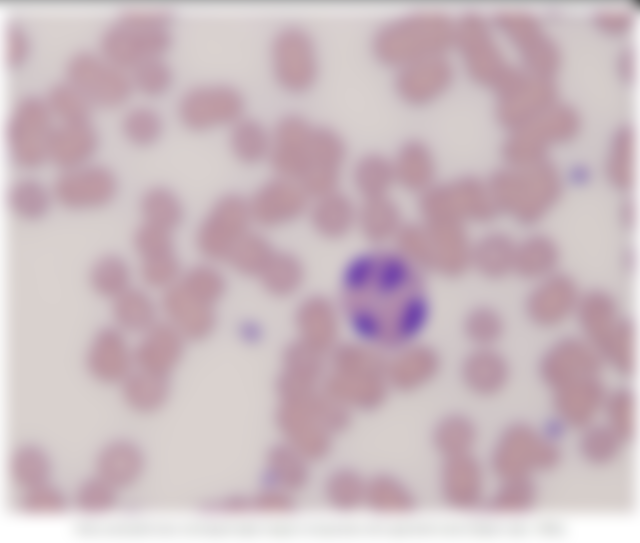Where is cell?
<instances>
[{"instance_id":"484cf974","label":"cell","mask_w":640,"mask_h":543,"mask_svg":"<svg viewBox=\"0 0 640 543\" xmlns=\"http://www.w3.org/2000/svg\"><path fill=\"white\" fill-rule=\"evenodd\" d=\"M272 134L263 123L243 116L231 125L229 146L235 158L246 165L269 159Z\"/></svg>"},{"instance_id":"ee69618b","label":"cell","mask_w":640,"mask_h":543,"mask_svg":"<svg viewBox=\"0 0 640 543\" xmlns=\"http://www.w3.org/2000/svg\"><path fill=\"white\" fill-rule=\"evenodd\" d=\"M181 265L175 252L141 260L142 281L154 289L166 290L181 277Z\"/></svg>"},{"instance_id":"d6a6232c","label":"cell","mask_w":640,"mask_h":543,"mask_svg":"<svg viewBox=\"0 0 640 543\" xmlns=\"http://www.w3.org/2000/svg\"><path fill=\"white\" fill-rule=\"evenodd\" d=\"M88 278L96 294L111 300L131 286L130 267L122 257L115 254L98 258L92 264Z\"/></svg>"},{"instance_id":"277c9868","label":"cell","mask_w":640,"mask_h":543,"mask_svg":"<svg viewBox=\"0 0 640 543\" xmlns=\"http://www.w3.org/2000/svg\"><path fill=\"white\" fill-rule=\"evenodd\" d=\"M64 77L91 106L115 108L124 103L133 89L128 73L101 55L80 49L64 63Z\"/></svg>"},{"instance_id":"e0dca14e","label":"cell","mask_w":640,"mask_h":543,"mask_svg":"<svg viewBox=\"0 0 640 543\" xmlns=\"http://www.w3.org/2000/svg\"><path fill=\"white\" fill-rule=\"evenodd\" d=\"M97 146V134L88 122L51 126L45 142V157L61 171L84 164Z\"/></svg>"},{"instance_id":"d6986e66","label":"cell","mask_w":640,"mask_h":543,"mask_svg":"<svg viewBox=\"0 0 640 543\" xmlns=\"http://www.w3.org/2000/svg\"><path fill=\"white\" fill-rule=\"evenodd\" d=\"M450 78L449 64L441 55L433 56L398 68L395 90L404 101L419 104L442 92Z\"/></svg>"},{"instance_id":"e575fe53","label":"cell","mask_w":640,"mask_h":543,"mask_svg":"<svg viewBox=\"0 0 640 543\" xmlns=\"http://www.w3.org/2000/svg\"><path fill=\"white\" fill-rule=\"evenodd\" d=\"M50 471L49 458L41 448L35 445H22L12 454L11 477L24 490L47 483Z\"/></svg>"},{"instance_id":"8d00e7d4","label":"cell","mask_w":640,"mask_h":543,"mask_svg":"<svg viewBox=\"0 0 640 543\" xmlns=\"http://www.w3.org/2000/svg\"><path fill=\"white\" fill-rule=\"evenodd\" d=\"M120 129L132 144L148 146L160 137L163 121L155 109L145 105H136L123 113L120 119Z\"/></svg>"},{"instance_id":"cb8c5ba5","label":"cell","mask_w":640,"mask_h":543,"mask_svg":"<svg viewBox=\"0 0 640 543\" xmlns=\"http://www.w3.org/2000/svg\"><path fill=\"white\" fill-rule=\"evenodd\" d=\"M142 456L129 441L115 440L106 444L98 453L96 475L118 489L133 484L142 470Z\"/></svg>"},{"instance_id":"f1b7e54d","label":"cell","mask_w":640,"mask_h":543,"mask_svg":"<svg viewBox=\"0 0 640 543\" xmlns=\"http://www.w3.org/2000/svg\"><path fill=\"white\" fill-rule=\"evenodd\" d=\"M352 181L363 200L388 196L396 184L392 159L375 152L362 155L353 167Z\"/></svg>"},{"instance_id":"b9f144b4","label":"cell","mask_w":640,"mask_h":543,"mask_svg":"<svg viewBox=\"0 0 640 543\" xmlns=\"http://www.w3.org/2000/svg\"><path fill=\"white\" fill-rule=\"evenodd\" d=\"M74 500L79 510L87 513H100L115 506L117 489L96 475L79 485Z\"/></svg>"},{"instance_id":"836d02e7","label":"cell","mask_w":640,"mask_h":543,"mask_svg":"<svg viewBox=\"0 0 640 543\" xmlns=\"http://www.w3.org/2000/svg\"><path fill=\"white\" fill-rule=\"evenodd\" d=\"M43 101L49 113L61 123L88 122L91 105L69 82L57 81L48 86Z\"/></svg>"},{"instance_id":"60d3db41","label":"cell","mask_w":640,"mask_h":543,"mask_svg":"<svg viewBox=\"0 0 640 543\" xmlns=\"http://www.w3.org/2000/svg\"><path fill=\"white\" fill-rule=\"evenodd\" d=\"M395 251L419 270L431 268L430 240L426 226L403 224L394 239Z\"/></svg>"},{"instance_id":"9a60e30c","label":"cell","mask_w":640,"mask_h":543,"mask_svg":"<svg viewBox=\"0 0 640 543\" xmlns=\"http://www.w3.org/2000/svg\"><path fill=\"white\" fill-rule=\"evenodd\" d=\"M162 308L168 323L184 339L205 338L214 328L215 306L186 290L178 281L163 291Z\"/></svg>"},{"instance_id":"30bf717a","label":"cell","mask_w":640,"mask_h":543,"mask_svg":"<svg viewBox=\"0 0 640 543\" xmlns=\"http://www.w3.org/2000/svg\"><path fill=\"white\" fill-rule=\"evenodd\" d=\"M310 199L298 182L277 175L247 198L252 222L267 229L299 219L308 211Z\"/></svg>"},{"instance_id":"c3c4849f","label":"cell","mask_w":640,"mask_h":543,"mask_svg":"<svg viewBox=\"0 0 640 543\" xmlns=\"http://www.w3.org/2000/svg\"><path fill=\"white\" fill-rule=\"evenodd\" d=\"M500 330L497 315L487 308H479L470 313L466 321L468 336L475 342L485 345L494 341Z\"/></svg>"},{"instance_id":"7bdbcfd3","label":"cell","mask_w":640,"mask_h":543,"mask_svg":"<svg viewBox=\"0 0 640 543\" xmlns=\"http://www.w3.org/2000/svg\"><path fill=\"white\" fill-rule=\"evenodd\" d=\"M508 248L502 238L489 235L481 239L471 251V264L489 277L501 275L507 266Z\"/></svg>"},{"instance_id":"d4e9b609","label":"cell","mask_w":640,"mask_h":543,"mask_svg":"<svg viewBox=\"0 0 640 543\" xmlns=\"http://www.w3.org/2000/svg\"><path fill=\"white\" fill-rule=\"evenodd\" d=\"M395 182L410 191L431 188L434 164L428 150L419 142L404 143L392 160Z\"/></svg>"},{"instance_id":"f6af8a7d","label":"cell","mask_w":640,"mask_h":543,"mask_svg":"<svg viewBox=\"0 0 640 543\" xmlns=\"http://www.w3.org/2000/svg\"><path fill=\"white\" fill-rule=\"evenodd\" d=\"M133 247L141 260L175 252L173 232L142 222L133 234Z\"/></svg>"},{"instance_id":"44dd1931","label":"cell","mask_w":640,"mask_h":543,"mask_svg":"<svg viewBox=\"0 0 640 543\" xmlns=\"http://www.w3.org/2000/svg\"><path fill=\"white\" fill-rule=\"evenodd\" d=\"M313 200L308 209L309 219L321 237L342 239L356 227L358 206L344 192L337 189Z\"/></svg>"},{"instance_id":"6da1fadb","label":"cell","mask_w":640,"mask_h":543,"mask_svg":"<svg viewBox=\"0 0 640 543\" xmlns=\"http://www.w3.org/2000/svg\"><path fill=\"white\" fill-rule=\"evenodd\" d=\"M339 298L340 312L352 330L381 351L410 344L427 318L419 269L395 250L383 247L348 263Z\"/></svg>"},{"instance_id":"8fae6325","label":"cell","mask_w":640,"mask_h":543,"mask_svg":"<svg viewBox=\"0 0 640 543\" xmlns=\"http://www.w3.org/2000/svg\"><path fill=\"white\" fill-rule=\"evenodd\" d=\"M346 157L343 137L330 127L315 126L307 163L298 182L311 199L338 189Z\"/></svg>"},{"instance_id":"f546056e","label":"cell","mask_w":640,"mask_h":543,"mask_svg":"<svg viewBox=\"0 0 640 543\" xmlns=\"http://www.w3.org/2000/svg\"><path fill=\"white\" fill-rule=\"evenodd\" d=\"M142 222L174 232L183 221L184 208L178 196L164 186L146 189L139 200Z\"/></svg>"},{"instance_id":"74e56055","label":"cell","mask_w":640,"mask_h":543,"mask_svg":"<svg viewBox=\"0 0 640 543\" xmlns=\"http://www.w3.org/2000/svg\"><path fill=\"white\" fill-rule=\"evenodd\" d=\"M504 374L501 359L486 349L471 354L463 365V377L466 383L481 393H489L497 389Z\"/></svg>"},{"instance_id":"7c38bea8","label":"cell","mask_w":640,"mask_h":543,"mask_svg":"<svg viewBox=\"0 0 640 543\" xmlns=\"http://www.w3.org/2000/svg\"><path fill=\"white\" fill-rule=\"evenodd\" d=\"M169 30H137L112 22L100 34V55L124 71L152 57L162 56L171 45Z\"/></svg>"},{"instance_id":"4dcf8cb0","label":"cell","mask_w":640,"mask_h":543,"mask_svg":"<svg viewBox=\"0 0 640 543\" xmlns=\"http://www.w3.org/2000/svg\"><path fill=\"white\" fill-rule=\"evenodd\" d=\"M274 252L264 235L250 230L235 245L226 262L237 274L258 278Z\"/></svg>"},{"instance_id":"4316f807","label":"cell","mask_w":640,"mask_h":543,"mask_svg":"<svg viewBox=\"0 0 640 543\" xmlns=\"http://www.w3.org/2000/svg\"><path fill=\"white\" fill-rule=\"evenodd\" d=\"M305 275L304 265L296 255L275 250L257 279L271 296L286 298L301 289Z\"/></svg>"},{"instance_id":"681fc988","label":"cell","mask_w":640,"mask_h":543,"mask_svg":"<svg viewBox=\"0 0 640 543\" xmlns=\"http://www.w3.org/2000/svg\"><path fill=\"white\" fill-rule=\"evenodd\" d=\"M28 49L27 39L21 28L11 22L5 26V64L13 69L24 60Z\"/></svg>"},{"instance_id":"2e32d148","label":"cell","mask_w":640,"mask_h":543,"mask_svg":"<svg viewBox=\"0 0 640 543\" xmlns=\"http://www.w3.org/2000/svg\"><path fill=\"white\" fill-rule=\"evenodd\" d=\"M340 309L323 295L303 299L295 314L300 342L325 354L336 347Z\"/></svg>"},{"instance_id":"f35d334b","label":"cell","mask_w":640,"mask_h":543,"mask_svg":"<svg viewBox=\"0 0 640 543\" xmlns=\"http://www.w3.org/2000/svg\"><path fill=\"white\" fill-rule=\"evenodd\" d=\"M178 282L203 301L216 306L226 292V279L212 264L195 265L182 272Z\"/></svg>"},{"instance_id":"83f0119b","label":"cell","mask_w":640,"mask_h":543,"mask_svg":"<svg viewBox=\"0 0 640 543\" xmlns=\"http://www.w3.org/2000/svg\"><path fill=\"white\" fill-rule=\"evenodd\" d=\"M112 302V317L122 332L143 334L157 322L153 300L139 288L130 286Z\"/></svg>"},{"instance_id":"3957f363","label":"cell","mask_w":640,"mask_h":543,"mask_svg":"<svg viewBox=\"0 0 640 543\" xmlns=\"http://www.w3.org/2000/svg\"><path fill=\"white\" fill-rule=\"evenodd\" d=\"M331 352L332 373L327 386L332 393L382 400L389 384L381 350L363 342L336 345Z\"/></svg>"},{"instance_id":"8992f818","label":"cell","mask_w":640,"mask_h":543,"mask_svg":"<svg viewBox=\"0 0 640 543\" xmlns=\"http://www.w3.org/2000/svg\"><path fill=\"white\" fill-rule=\"evenodd\" d=\"M272 73L277 84L291 94L309 91L319 76V59L312 36L302 27L286 26L271 42Z\"/></svg>"},{"instance_id":"9c48e42d","label":"cell","mask_w":640,"mask_h":543,"mask_svg":"<svg viewBox=\"0 0 640 543\" xmlns=\"http://www.w3.org/2000/svg\"><path fill=\"white\" fill-rule=\"evenodd\" d=\"M50 191L52 198L65 208L95 209L114 198L117 180L104 165L84 164L61 171L53 180Z\"/></svg>"},{"instance_id":"5b68a950","label":"cell","mask_w":640,"mask_h":543,"mask_svg":"<svg viewBox=\"0 0 640 543\" xmlns=\"http://www.w3.org/2000/svg\"><path fill=\"white\" fill-rule=\"evenodd\" d=\"M247 198L227 193L211 205L195 232L199 253L211 262H226L235 245L251 229Z\"/></svg>"},{"instance_id":"ffe728a7","label":"cell","mask_w":640,"mask_h":543,"mask_svg":"<svg viewBox=\"0 0 640 543\" xmlns=\"http://www.w3.org/2000/svg\"><path fill=\"white\" fill-rule=\"evenodd\" d=\"M184 338L168 322H156L133 350L137 369L167 377L179 362Z\"/></svg>"},{"instance_id":"d590c367","label":"cell","mask_w":640,"mask_h":543,"mask_svg":"<svg viewBox=\"0 0 640 543\" xmlns=\"http://www.w3.org/2000/svg\"><path fill=\"white\" fill-rule=\"evenodd\" d=\"M51 191L39 181L23 178L14 182L7 194L8 206L18 217L25 220H36L47 212Z\"/></svg>"},{"instance_id":"603a6c76","label":"cell","mask_w":640,"mask_h":543,"mask_svg":"<svg viewBox=\"0 0 640 543\" xmlns=\"http://www.w3.org/2000/svg\"><path fill=\"white\" fill-rule=\"evenodd\" d=\"M403 224L400 207L390 195L364 199L358 206L356 227L378 247L394 241Z\"/></svg>"},{"instance_id":"ac0fdd59","label":"cell","mask_w":640,"mask_h":543,"mask_svg":"<svg viewBox=\"0 0 640 543\" xmlns=\"http://www.w3.org/2000/svg\"><path fill=\"white\" fill-rule=\"evenodd\" d=\"M426 228L430 240L431 268L447 276L463 273L471 264L472 247L462 222L431 221Z\"/></svg>"},{"instance_id":"4fadbf2b","label":"cell","mask_w":640,"mask_h":543,"mask_svg":"<svg viewBox=\"0 0 640 543\" xmlns=\"http://www.w3.org/2000/svg\"><path fill=\"white\" fill-rule=\"evenodd\" d=\"M315 125L299 114H287L276 123L269 162L277 176L299 182L311 149Z\"/></svg>"},{"instance_id":"52a82bcc","label":"cell","mask_w":640,"mask_h":543,"mask_svg":"<svg viewBox=\"0 0 640 543\" xmlns=\"http://www.w3.org/2000/svg\"><path fill=\"white\" fill-rule=\"evenodd\" d=\"M243 94L226 83L199 84L186 89L179 97L176 113L179 121L192 131H205L232 125L244 116Z\"/></svg>"},{"instance_id":"bcb514c9","label":"cell","mask_w":640,"mask_h":543,"mask_svg":"<svg viewBox=\"0 0 640 543\" xmlns=\"http://www.w3.org/2000/svg\"><path fill=\"white\" fill-rule=\"evenodd\" d=\"M19 507L30 514H56L67 507L65 495L47 483L24 490Z\"/></svg>"},{"instance_id":"1f68e13d","label":"cell","mask_w":640,"mask_h":543,"mask_svg":"<svg viewBox=\"0 0 640 543\" xmlns=\"http://www.w3.org/2000/svg\"><path fill=\"white\" fill-rule=\"evenodd\" d=\"M124 401L136 411H150L161 404L167 392V377L140 369L120 383Z\"/></svg>"},{"instance_id":"ba28073f","label":"cell","mask_w":640,"mask_h":543,"mask_svg":"<svg viewBox=\"0 0 640 543\" xmlns=\"http://www.w3.org/2000/svg\"><path fill=\"white\" fill-rule=\"evenodd\" d=\"M43 98L28 94L13 105L5 126V141L11 160L19 167L31 169L45 160V142L51 128Z\"/></svg>"},{"instance_id":"7dc6e473","label":"cell","mask_w":640,"mask_h":543,"mask_svg":"<svg viewBox=\"0 0 640 543\" xmlns=\"http://www.w3.org/2000/svg\"><path fill=\"white\" fill-rule=\"evenodd\" d=\"M174 15L168 9H133L120 10L113 23L137 30H168Z\"/></svg>"},{"instance_id":"ab89813d","label":"cell","mask_w":640,"mask_h":543,"mask_svg":"<svg viewBox=\"0 0 640 543\" xmlns=\"http://www.w3.org/2000/svg\"><path fill=\"white\" fill-rule=\"evenodd\" d=\"M128 76L132 88L147 96H159L172 84L173 73L162 56L145 59L130 70Z\"/></svg>"},{"instance_id":"7402d4cb","label":"cell","mask_w":640,"mask_h":543,"mask_svg":"<svg viewBox=\"0 0 640 543\" xmlns=\"http://www.w3.org/2000/svg\"><path fill=\"white\" fill-rule=\"evenodd\" d=\"M436 353L428 347L407 344L386 360L388 384L398 389H412L427 382L438 370Z\"/></svg>"},{"instance_id":"f907efd6","label":"cell","mask_w":640,"mask_h":543,"mask_svg":"<svg viewBox=\"0 0 640 543\" xmlns=\"http://www.w3.org/2000/svg\"><path fill=\"white\" fill-rule=\"evenodd\" d=\"M378 484V500H376L377 506L384 510H396L404 509L405 506L411 503L409 495L406 493L404 487L389 477H381Z\"/></svg>"},{"instance_id":"5bb4252c","label":"cell","mask_w":640,"mask_h":543,"mask_svg":"<svg viewBox=\"0 0 640 543\" xmlns=\"http://www.w3.org/2000/svg\"><path fill=\"white\" fill-rule=\"evenodd\" d=\"M86 367L90 375L105 384L121 383L132 371L133 351L124 332L115 327H105L92 338L87 353Z\"/></svg>"},{"instance_id":"7a4b0ae2","label":"cell","mask_w":640,"mask_h":543,"mask_svg":"<svg viewBox=\"0 0 640 543\" xmlns=\"http://www.w3.org/2000/svg\"><path fill=\"white\" fill-rule=\"evenodd\" d=\"M455 28L443 16L411 15L391 20L374 34L371 50L381 64L397 69L441 55L454 41Z\"/></svg>"}]
</instances>
